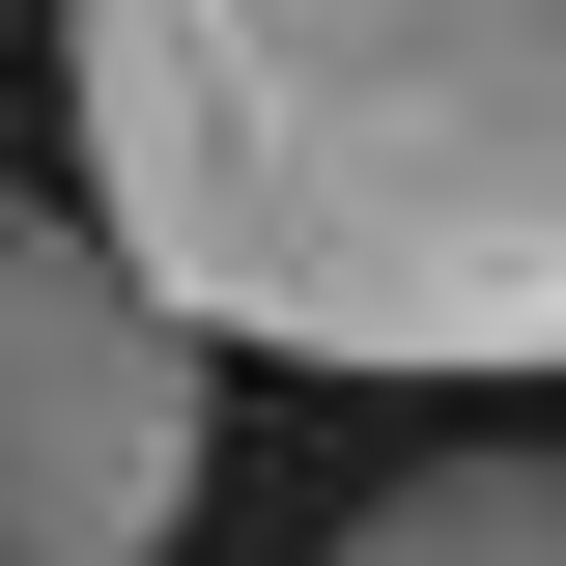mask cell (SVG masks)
<instances>
[{"mask_svg":"<svg viewBox=\"0 0 566 566\" xmlns=\"http://www.w3.org/2000/svg\"><path fill=\"white\" fill-rule=\"evenodd\" d=\"M312 566H566V453H424V482H368Z\"/></svg>","mask_w":566,"mask_h":566,"instance_id":"3957f363","label":"cell"},{"mask_svg":"<svg viewBox=\"0 0 566 566\" xmlns=\"http://www.w3.org/2000/svg\"><path fill=\"white\" fill-rule=\"evenodd\" d=\"M170 510H199V340L85 199H0V566H170Z\"/></svg>","mask_w":566,"mask_h":566,"instance_id":"7a4b0ae2","label":"cell"},{"mask_svg":"<svg viewBox=\"0 0 566 566\" xmlns=\"http://www.w3.org/2000/svg\"><path fill=\"white\" fill-rule=\"evenodd\" d=\"M57 114L199 368H566V0H57Z\"/></svg>","mask_w":566,"mask_h":566,"instance_id":"6da1fadb","label":"cell"}]
</instances>
